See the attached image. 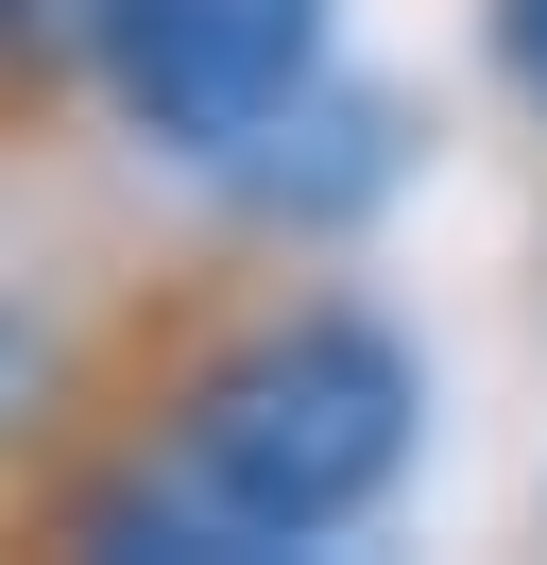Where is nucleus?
I'll return each instance as SVG.
<instances>
[{"mask_svg": "<svg viewBox=\"0 0 547 565\" xmlns=\"http://www.w3.org/2000/svg\"><path fill=\"white\" fill-rule=\"evenodd\" d=\"M410 480V343L360 309H291L257 326V343H223L189 377V412H171V480L120 497L103 531H137V548H325V531H360L376 497Z\"/></svg>", "mask_w": 547, "mask_h": 565, "instance_id": "obj_1", "label": "nucleus"}, {"mask_svg": "<svg viewBox=\"0 0 547 565\" xmlns=\"http://www.w3.org/2000/svg\"><path fill=\"white\" fill-rule=\"evenodd\" d=\"M86 70H103V104L154 154H239V138H274V120L308 104L325 0H103Z\"/></svg>", "mask_w": 547, "mask_h": 565, "instance_id": "obj_2", "label": "nucleus"}, {"mask_svg": "<svg viewBox=\"0 0 547 565\" xmlns=\"http://www.w3.org/2000/svg\"><path fill=\"white\" fill-rule=\"evenodd\" d=\"M479 52H496V86L547 120V0H496V18H479Z\"/></svg>", "mask_w": 547, "mask_h": 565, "instance_id": "obj_3", "label": "nucleus"}, {"mask_svg": "<svg viewBox=\"0 0 547 565\" xmlns=\"http://www.w3.org/2000/svg\"><path fill=\"white\" fill-rule=\"evenodd\" d=\"M86 18H103V0H0V52H18V70H34V52H86Z\"/></svg>", "mask_w": 547, "mask_h": 565, "instance_id": "obj_4", "label": "nucleus"}]
</instances>
